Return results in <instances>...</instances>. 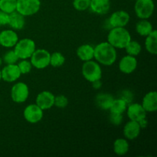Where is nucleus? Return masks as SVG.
<instances>
[{"mask_svg": "<svg viewBox=\"0 0 157 157\" xmlns=\"http://www.w3.org/2000/svg\"><path fill=\"white\" fill-rule=\"evenodd\" d=\"M94 59L101 65H113L117 59V49L107 41L99 43L94 46Z\"/></svg>", "mask_w": 157, "mask_h": 157, "instance_id": "obj_1", "label": "nucleus"}, {"mask_svg": "<svg viewBox=\"0 0 157 157\" xmlns=\"http://www.w3.org/2000/svg\"><path fill=\"white\" fill-rule=\"evenodd\" d=\"M131 39V35L125 27H117L110 29L107 41L116 49H124Z\"/></svg>", "mask_w": 157, "mask_h": 157, "instance_id": "obj_2", "label": "nucleus"}, {"mask_svg": "<svg viewBox=\"0 0 157 157\" xmlns=\"http://www.w3.org/2000/svg\"><path fill=\"white\" fill-rule=\"evenodd\" d=\"M81 74L86 81L93 83L101 80L103 75L102 67L95 60H90L84 62L81 67Z\"/></svg>", "mask_w": 157, "mask_h": 157, "instance_id": "obj_3", "label": "nucleus"}, {"mask_svg": "<svg viewBox=\"0 0 157 157\" xmlns=\"http://www.w3.org/2000/svg\"><path fill=\"white\" fill-rule=\"evenodd\" d=\"M36 49V44L32 38H25L22 39H18V42L13 47L19 60L29 59L33 52Z\"/></svg>", "mask_w": 157, "mask_h": 157, "instance_id": "obj_4", "label": "nucleus"}, {"mask_svg": "<svg viewBox=\"0 0 157 157\" xmlns=\"http://www.w3.org/2000/svg\"><path fill=\"white\" fill-rule=\"evenodd\" d=\"M41 0H17L16 11L25 17L32 16L39 12Z\"/></svg>", "mask_w": 157, "mask_h": 157, "instance_id": "obj_5", "label": "nucleus"}, {"mask_svg": "<svg viewBox=\"0 0 157 157\" xmlns=\"http://www.w3.org/2000/svg\"><path fill=\"white\" fill-rule=\"evenodd\" d=\"M50 56L51 53L46 49H35L29 60L32 67L38 70H42L50 65Z\"/></svg>", "mask_w": 157, "mask_h": 157, "instance_id": "obj_6", "label": "nucleus"}, {"mask_svg": "<svg viewBox=\"0 0 157 157\" xmlns=\"http://www.w3.org/2000/svg\"><path fill=\"white\" fill-rule=\"evenodd\" d=\"M154 9L153 0H136L134 12L140 19H149L153 15Z\"/></svg>", "mask_w": 157, "mask_h": 157, "instance_id": "obj_7", "label": "nucleus"}, {"mask_svg": "<svg viewBox=\"0 0 157 157\" xmlns=\"http://www.w3.org/2000/svg\"><path fill=\"white\" fill-rule=\"evenodd\" d=\"M10 96L16 104L25 102L29 97V87L25 82H16L11 88Z\"/></svg>", "mask_w": 157, "mask_h": 157, "instance_id": "obj_8", "label": "nucleus"}, {"mask_svg": "<svg viewBox=\"0 0 157 157\" xmlns=\"http://www.w3.org/2000/svg\"><path fill=\"white\" fill-rule=\"evenodd\" d=\"M23 117L29 124H38L44 117V110L40 108L36 104H29L23 110Z\"/></svg>", "mask_w": 157, "mask_h": 157, "instance_id": "obj_9", "label": "nucleus"}, {"mask_svg": "<svg viewBox=\"0 0 157 157\" xmlns=\"http://www.w3.org/2000/svg\"><path fill=\"white\" fill-rule=\"evenodd\" d=\"M130 15L127 11L117 10L113 12L107 19L109 27H126L130 22Z\"/></svg>", "mask_w": 157, "mask_h": 157, "instance_id": "obj_10", "label": "nucleus"}, {"mask_svg": "<svg viewBox=\"0 0 157 157\" xmlns=\"http://www.w3.org/2000/svg\"><path fill=\"white\" fill-rule=\"evenodd\" d=\"M127 117L130 121H134L140 122L142 120L147 118V111L144 110L141 104L138 103H130L127 105Z\"/></svg>", "mask_w": 157, "mask_h": 157, "instance_id": "obj_11", "label": "nucleus"}, {"mask_svg": "<svg viewBox=\"0 0 157 157\" xmlns=\"http://www.w3.org/2000/svg\"><path fill=\"white\" fill-rule=\"evenodd\" d=\"M2 80L8 83H13L18 81L21 76L17 64H6L1 69Z\"/></svg>", "mask_w": 157, "mask_h": 157, "instance_id": "obj_12", "label": "nucleus"}, {"mask_svg": "<svg viewBox=\"0 0 157 157\" xmlns=\"http://www.w3.org/2000/svg\"><path fill=\"white\" fill-rule=\"evenodd\" d=\"M55 96V95L51 91L43 90L37 95L35 98V104L43 110H49L54 107Z\"/></svg>", "mask_w": 157, "mask_h": 157, "instance_id": "obj_13", "label": "nucleus"}, {"mask_svg": "<svg viewBox=\"0 0 157 157\" xmlns=\"http://www.w3.org/2000/svg\"><path fill=\"white\" fill-rule=\"evenodd\" d=\"M16 31L13 29H5L0 32V45L6 48H12L18 41Z\"/></svg>", "mask_w": 157, "mask_h": 157, "instance_id": "obj_14", "label": "nucleus"}, {"mask_svg": "<svg viewBox=\"0 0 157 157\" xmlns=\"http://www.w3.org/2000/svg\"><path fill=\"white\" fill-rule=\"evenodd\" d=\"M137 65L138 61L136 57L127 55L121 58L118 64V67L121 73L130 75L135 71Z\"/></svg>", "mask_w": 157, "mask_h": 157, "instance_id": "obj_15", "label": "nucleus"}, {"mask_svg": "<svg viewBox=\"0 0 157 157\" xmlns=\"http://www.w3.org/2000/svg\"><path fill=\"white\" fill-rule=\"evenodd\" d=\"M141 130L142 128L140 127L139 122L130 120L124 125L123 129L124 138H126L127 140H134L140 136Z\"/></svg>", "mask_w": 157, "mask_h": 157, "instance_id": "obj_16", "label": "nucleus"}, {"mask_svg": "<svg viewBox=\"0 0 157 157\" xmlns=\"http://www.w3.org/2000/svg\"><path fill=\"white\" fill-rule=\"evenodd\" d=\"M141 105L147 113H154L157 110V93L151 90L144 95Z\"/></svg>", "mask_w": 157, "mask_h": 157, "instance_id": "obj_17", "label": "nucleus"}, {"mask_svg": "<svg viewBox=\"0 0 157 157\" xmlns=\"http://www.w3.org/2000/svg\"><path fill=\"white\" fill-rule=\"evenodd\" d=\"M89 9L97 15H105L110 11V0H90Z\"/></svg>", "mask_w": 157, "mask_h": 157, "instance_id": "obj_18", "label": "nucleus"}, {"mask_svg": "<svg viewBox=\"0 0 157 157\" xmlns=\"http://www.w3.org/2000/svg\"><path fill=\"white\" fill-rule=\"evenodd\" d=\"M78 58L83 62L94 59V46L90 44H84L80 45L76 51Z\"/></svg>", "mask_w": 157, "mask_h": 157, "instance_id": "obj_19", "label": "nucleus"}, {"mask_svg": "<svg viewBox=\"0 0 157 157\" xmlns=\"http://www.w3.org/2000/svg\"><path fill=\"white\" fill-rule=\"evenodd\" d=\"M8 25L10 26L11 29L15 31L21 30L25 25V17L17 11H15L9 14Z\"/></svg>", "mask_w": 157, "mask_h": 157, "instance_id": "obj_20", "label": "nucleus"}, {"mask_svg": "<svg viewBox=\"0 0 157 157\" xmlns=\"http://www.w3.org/2000/svg\"><path fill=\"white\" fill-rule=\"evenodd\" d=\"M145 48L150 55H156L157 54V32L153 29L151 33L145 37Z\"/></svg>", "mask_w": 157, "mask_h": 157, "instance_id": "obj_21", "label": "nucleus"}, {"mask_svg": "<svg viewBox=\"0 0 157 157\" xmlns=\"http://www.w3.org/2000/svg\"><path fill=\"white\" fill-rule=\"evenodd\" d=\"M113 152L119 156H124L130 150L129 142L126 138H117L115 140L113 145Z\"/></svg>", "mask_w": 157, "mask_h": 157, "instance_id": "obj_22", "label": "nucleus"}, {"mask_svg": "<svg viewBox=\"0 0 157 157\" xmlns=\"http://www.w3.org/2000/svg\"><path fill=\"white\" fill-rule=\"evenodd\" d=\"M135 29L138 35L142 37H146L153 32V26L148 19H140L136 22Z\"/></svg>", "mask_w": 157, "mask_h": 157, "instance_id": "obj_23", "label": "nucleus"}, {"mask_svg": "<svg viewBox=\"0 0 157 157\" xmlns=\"http://www.w3.org/2000/svg\"><path fill=\"white\" fill-rule=\"evenodd\" d=\"M113 100L114 98L113 95L107 93H101L96 97V104L102 110H109Z\"/></svg>", "mask_w": 157, "mask_h": 157, "instance_id": "obj_24", "label": "nucleus"}, {"mask_svg": "<svg viewBox=\"0 0 157 157\" xmlns=\"http://www.w3.org/2000/svg\"><path fill=\"white\" fill-rule=\"evenodd\" d=\"M127 105H128V104L122 98H117V99L114 98L110 108H109V111H110V113L123 114L126 112Z\"/></svg>", "mask_w": 157, "mask_h": 157, "instance_id": "obj_25", "label": "nucleus"}, {"mask_svg": "<svg viewBox=\"0 0 157 157\" xmlns=\"http://www.w3.org/2000/svg\"><path fill=\"white\" fill-rule=\"evenodd\" d=\"M124 49L127 52V55L136 57L142 52V46L137 41L131 39Z\"/></svg>", "mask_w": 157, "mask_h": 157, "instance_id": "obj_26", "label": "nucleus"}, {"mask_svg": "<svg viewBox=\"0 0 157 157\" xmlns=\"http://www.w3.org/2000/svg\"><path fill=\"white\" fill-rule=\"evenodd\" d=\"M65 63V57L59 52H55L51 54L50 65L54 67H60Z\"/></svg>", "mask_w": 157, "mask_h": 157, "instance_id": "obj_27", "label": "nucleus"}, {"mask_svg": "<svg viewBox=\"0 0 157 157\" xmlns=\"http://www.w3.org/2000/svg\"><path fill=\"white\" fill-rule=\"evenodd\" d=\"M17 0H0V10L11 14L16 11Z\"/></svg>", "mask_w": 157, "mask_h": 157, "instance_id": "obj_28", "label": "nucleus"}, {"mask_svg": "<svg viewBox=\"0 0 157 157\" xmlns=\"http://www.w3.org/2000/svg\"><path fill=\"white\" fill-rule=\"evenodd\" d=\"M3 62L6 64H17L19 58H18L17 55L15 54V51L13 49L12 50H9L4 54L2 57Z\"/></svg>", "mask_w": 157, "mask_h": 157, "instance_id": "obj_29", "label": "nucleus"}, {"mask_svg": "<svg viewBox=\"0 0 157 157\" xmlns=\"http://www.w3.org/2000/svg\"><path fill=\"white\" fill-rule=\"evenodd\" d=\"M17 65H18V67L19 69L20 72H21V75L29 74L32 71V67H33L30 60L29 59H21L20 61L17 62Z\"/></svg>", "mask_w": 157, "mask_h": 157, "instance_id": "obj_30", "label": "nucleus"}, {"mask_svg": "<svg viewBox=\"0 0 157 157\" xmlns=\"http://www.w3.org/2000/svg\"><path fill=\"white\" fill-rule=\"evenodd\" d=\"M90 0H73V7L78 12H84L90 8Z\"/></svg>", "mask_w": 157, "mask_h": 157, "instance_id": "obj_31", "label": "nucleus"}, {"mask_svg": "<svg viewBox=\"0 0 157 157\" xmlns=\"http://www.w3.org/2000/svg\"><path fill=\"white\" fill-rule=\"evenodd\" d=\"M68 104V99L65 95L59 94L55 96V103H54V106L58 108L64 109Z\"/></svg>", "mask_w": 157, "mask_h": 157, "instance_id": "obj_32", "label": "nucleus"}, {"mask_svg": "<svg viewBox=\"0 0 157 157\" xmlns=\"http://www.w3.org/2000/svg\"><path fill=\"white\" fill-rule=\"evenodd\" d=\"M109 120H110V122L113 125L119 126L122 124L123 120H124V117H123V114L110 113Z\"/></svg>", "mask_w": 157, "mask_h": 157, "instance_id": "obj_33", "label": "nucleus"}, {"mask_svg": "<svg viewBox=\"0 0 157 157\" xmlns=\"http://www.w3.org/2000/svg\"><path fill=\"white\" fill-rule=\"evenodd\" d=\"M9 14L0 10V26L8 25Z\"/></svg>", "mask_w": 157, "mask_h": 157, "instance_id": "obj_34", "label": "nucleus"}, {"mask_svg": "<svg viewBox=\"0 0 157 157\" xmlns=\"http://www.w3.org/2000/svg\"><path fill=\"white\" fill-rule=\"evenodd\" d=\"M91 84H92V86H93V87L94 89H100L101 87V86H102V84H101V80H99V81H94V82L91 83Z\"/></svg>", "mask_w": 157, "mask_h": 157, "instance_id": "obj_35", "label": "nucleus"}, {"mask_svg": "<svg viewBox=\"0 0 157 157\" xmlns=\"http://www.w3.org/2000/svg\"><path fill=\"white\" fill-rule=\"evenodd\" d=\"M2 63H3L2 58H1V57H0V67H1V66H2Z\"/></svg>", "mask_w": 157, "mask_h": 157, "instance_id": "obj_36", "label": "nucleus"}, {"mask_svg": "<svg viewBox=\"0 0 157 157\" xmlns=\"http://www.w3.org/2000/svg\"><path fill=\"white\" fill-rule=\"evenodd\" d=\"M2 81V75H1V69H0V81Z\"/></svg>", "mask_w": 157, "mask_h": 157, "instance_id": "obj_37", "label": "nucleus"}, {"mask_svg": "<svg viewBox=\"0 0 157 157\" xmlns=\"http://www.w3.org/2000/svg\"><path fill=\"white\" fill-rule=\"evenodd\" d=\"M135 1H136V0H135Z\"/></svg>", "mask_w": 157, "mask_h": 157, "instance_id": "obj_38", "label": "nucleus"}]
</instances>
